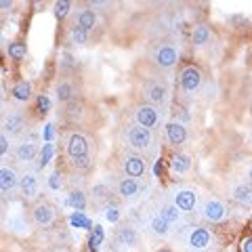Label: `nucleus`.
Returning a JSON list of instances; mask_svg holds the SVG:
<instances>
[{"label":"nucleus","instance_id":"1","mask_svg":"<svg viewBox=\"0 0 252 252\" xmlns=\"http://www.w3.org/2000/svg\"><path fill=\"white\" fill-rule=\"evenodd\" d=\"M124 143L130 152H147V149L154 147V135L152 130L145 128V126H139V124H128L124 128Z\"/></svg>","mask_w":252,"mask_h":252},{"label":"nucleus","instance_id":"2","mask_svg":"<svg viewBox=\"0 0 252 252\" xmlns=\"http://www.w3.org/2000/svg\"><path fill=\"white\" fill-rule=\"evenodd\" d=\"M181 242L189 252H202L212 244V231L204 225H187Z\"/></svg>","mask_w":252,"mask_h":252},{"label":"nucleus","instance_id":"3","mask_svg":"<svg viewBox=\"0 0 252 252\" xmlns=\"http://www.w3.org/2000/svg\"><path fill=\"white\" fill-rule=\"evenodd\" d=\"M63 152H65L67 160H76V158L91 156V143L82 132L78 130H67L63 135Z\"/></svg>","mask_w":252,"mask_h":252},{"label":"nucleus","instance_id":"4","mask_svg":"<svg viewBox=\"0 0 252 252\" xmlns=\"http://www.w3.org/2000/svg\"><path fill=\"white\" fill-rule=\"evenodd\" d=\"M120 170L122 177H130V179H141L147 170V162L141 154L135 152H126L120 156Z\"/></svg>","mask_w":252,"mask_h":252},{"label":"nucleus","instance_id":"5","mask_svg":"<svg viewBox=\"0 0 252 252\" xmlns=\"http://www.w3.org/2000/svg\"><path fill=\"white\" fill-rule=\"evenodd\" d=\"M200 217L206 220V223H223V220L229 217V208L219 198H206L200 206Z\"/></svg>","mask_w":252,"mask_h":252},{"label":"nucleus","instance_id":"6","mask_svg":"<svg viewBox=\"0 0 252 252\" xmlns=\"http://www.w3.org/2000/svg\"><path fill=\"white\" fill-rule=\"evenodd\" d=\"M152 61H154V65L160 67V69H172L179 61V53L170 42H160V44L154 46Z\"/></svg>","mask_w":252,"mask_h":252},{"label":"nucleus","instance_id":"7","mask_svg":"<svg viewBox=\"0 0 252 252\" xmlns=\"http://www.w3.org/2000/svg\"><path fill=\"white\" fill-rule=\"evenodd\" d=\"M30 217L36 227H51V225H55V220H57V208H55L53 204L40 200L32 206Z\"/></svg>","mask_w":252,"mask_h":252},{"label":"nucleus","instance_id":"8","mask_svg":"<svg viewBox=\"0 0 252 252\" xmlns=\"http://www.w3.org/2000/svg\"><path fill=\"white\" fill-rule=\"evenodd\" d=\"M179 86H181V91H183V93L193 94L202 86V72H200V67L193 65V63H187V65L181 67V72H179Z\"/></svg>","mask_w":252,"mask_h":252},{"label":"nucleus","instance_id":"9","mask_svg":"<svg viewBox=\"0 0 252 252\" xmlns=\"http://www.w3.org/2000/svg\"><path fill=\"white\" fill-rule=\"evenodd\" d=\"M132 118H135V124L139 126H145V128L154 130L158 122H160V114H158V109L149 103H139L135 107V112H132Z\"/></svg>","mask_w":252,"mask_h":252},{"label":"nucleus","instance_id":"10","mask_svg":"<svg viewBox=\"0 0 252 252\" xmlns=\"http://www.w3.org/2000/svg\"><path fill=\"white\" fill-rule=\"evenodd\" d=\"M172 202H175V206L181 210V212H193L198 208V202H200V195L195 189H179L172 195Z\"/></svg>","mask_w":252,"mask_h":252},{"label":"nucleus","instance_id":"11","mask_svg":"<svg viewBox=\"0 0 252 252\" xmlns=\"http://www.w3.org/2000/svg\"><path fill=\"white\" fill-rule=\"evenodd\" d=\"M112 238H114V244H118L120 248H132L139 242V231L132 225L122 223V225H118L114 229Z\"/></svg>","mask_w":252,"mask_h":252},{"label":"nucleus","instance_id":"12","mask_svg":"<svg viewBox=\"0 0 252 252\" xmlns=\"http://www.w3.org/2000/svg\"><path fill=\"white\" fill-rule=\"evenodd\" d=\"M38 154H40V147H38L34 141H21V143H17L13 149V158H15V162H19V164L34 162Z\"/></svg>","mask_w":252,"mask_h":252},{"label":"nucleus","instance_id":"13","mask_svg":"<svg viewBox=\"0 0 252 252\" xmlns=\"http://www.w3.org/2000/svg\"><path fill=\"white\" fill-rule=\"evenodd\" d=\"M145 101L149 105H162L164 101H166V97H168V86L164 84V82H160V80H152L147 86H145Z\"/></svg>","mask_w":252,"mask_h":252},{"label":"nucleus","instance_id":"14","mask_svg":"<svg viewBox=\"0 0 252 252\" xmlns=\"http://www.w3.org/2000/svg\"><path fill=\"white\" fill-rule=\"evenodd\" d=\"M164 135H166V141L172 147H181L187 141V128H185L183 122L170 120L166 126H164Z\"/></svg>","mask_w":252,"mask_h":252},{"label":"nucleus","instance_id":"15","mask_svg":"<svg viewBox=\"0 0 252 252\" xmlns=\"http://www.w3.org/2000/svg\"><path fill=\"white\" fill-rule=\"evenodd\" d=\"M116 193L122 200H135L141 193V183L139 179H130V177H120L116 181Z\"/></svg>","mask_w":252,"mask_h":252},{"label":"nucleus","instance_id":"16","mask_svg":"<svg viewBox=\"0 0 252 252\" xmlns=\"http://www.w3.org/2000/svg\"><path fill=\"white\" fill-rule=\"evenodd\" d=\"M19 191L23 198H28V200L38 195V191H40V181H38L34 172H26V175L19 177Z\"/></svg>","mask_w":252,"mask_h":252},{"label":"nucleus","instance_id":"17","mask_svg":"<svg viewBox=\"0 0 252 252\" xmlns=\"http://www.w3.org/2000/svg\"><path fill=\"white\" fill-rule=\"evenodd\" d=\"M231 200L242 208H250L252 206V185L248 183V181L238 183L231 189Z\"/></svg>","mask_w":252,"mask_h":252},{"label":"nucleus","instance_id":"18","mask_svg":"<svg viewBox=\"0 0 252 252\" xmlns=\"http://www.w3.org/2000/svg\"><path fill=\"white\" fill-rule=\"evenodd\" d=\"M55 94H57V101H59V103H63V105L76 101V84H74V80H69V78H63V80H59L57 89H55Z\"/></svg>","mask_w":252,"mask_h":252},{"label":"nucleus","instance_id":"19","mask_svg":"<svg viewBox=\"0 0 252 252\" xmlns=\"http://www.w3.org/2000/svg\"><path fill=\"white\" fill-rule=\"evenodd\" d=\"M23 128H26V116H23L21 109L9 112V116L4 118V132H9V135H19Z\"/></svg>","mask_w":252,"mask_h":252},{"label":"nucleus","instance_id":"20","mask_svg":"<svg viewBox=\"0 0 252 252\" xmlns=\"http://www.w3.org/2000/svg\"><path fill=\"white\" fill-rule=\"evenodd\" d=\"M97 21H99L97 19V13H94L93 9H80V11L76 13V19H74L76 26L82 28L84 32H89V34H91L94 28H97Z\"/></svg>","mask_w":252,"mask_h":252},{"label":"nucleus","instance_id":"21","mask_svg":"<svg viewBox=\"0 0 252 252\" xmlns=\"http://www.w3.org/2000/svg\"><path fill=\"white\" fill-rule=\"evenodd\" d=\"M91 200L93 204H97V206H109V202H112V187L105 185V183H97L93 185L91 189Z\"/></svg>","mask_w":252,"mask_h":252},{"label":"nucleus","instance_id":"22","mask_svg":"<svg viewBox=\"0 0 252 252\" xmlns=\"http://www.w3.org/2000/svg\"><path fill=\"white\" fill-rule=\"evenodd\" d=\"M15 187H19L17 172H15L13 168H9V166H2V170H0V189H2V193L9 195Z\"/></svg>","mask_w":252,"mask_h":252},{"label":"nucleus","instance_id":"23","mask_svg":"<svg viewBox=\"0 0 252 252\" xmlns=\"http://www.w3.org/2000/svg\"><path fill=\"white\" fill-rule=\"evenodd\" d=\"M147 227H149V231H152L156 238H166V235L170 233V223L166 219H162L158 212H154V215L149 217Z\"/></svg>","mask_w":252,"mask_h":252},{"label":"nucleus","instance_id":"24","mask_svg":"<svg viewBox=\"0 0 252 252\" xmlns=\"http://www.w3.org/2000/svg\"><path fill=\"white\" fill-rule=\"evenodd\" d=\"M168 164H170V170L175 172V175H185V172H189V168H191V158L183 152H175L170 156Z\"/></svg>","mask_w":252,"mask_h":252},{"label":"nucleus","instance_id":"25","mask_svg":"<svg viewBox=\"0 0 252 252\" xmlns=\"http://www.w3.org/2000/svg\"><path fill=\"white\" fill-rule=\"evenodd\" d=\"M82 114H84V105L80 101H72V103H67L65 109H63V118H65L67 124H78L82 120Z\"/></svg>","mask_w":252,"mask_h":252},{"label":"nucleus","instance_id":"26","mask_svg":"<svg viewBox=\"0 0 252 252\" xmlns=\"http://www.w3.org/2000/svg\"><path fill=\"white\" fill-rule=\"evenodd\" d=\"M158 215L162 219H166L170 225H175L181 220V210L175 206V202H162L160 208H158Z\"/></svg>","mask_w":252,"mask_h":252},{"label":"nucleus","instance_id":"27","mask_svg":"<svg viewBox=\"0 0 252 252\" xmlns=\"http://www.w3.org/2000/svg\"><path fill=\"white\" fill-rule=\"evenodd\" d=\"M67 204L72 206L76 212H82L86 208V204H89V198H86V193L82 189H69L67 193Z\"/></svg>","mask_w":252,"mask_h":252},{"label":"nucleus","instance_id":"28","mask_svg":"<svg viewBox=\"0 0 252 252\" xmlns=\"http://www.w3.org/2000/svg\"><path fill=\"white\" fill-rule=\"evenodd\" d=\"M191 42L195 46H204L210 42V28L206 23H198V26L191 30Z\"/></svg>","mask_w":252,"mask_h":252},{"label":"nucleus","instance_id":"29","mask_svg":"<svg viewBox=\"0 0 252 252\" xmlns=\"http://www.w3.org/2000/svg\"><path fill=\"white\" fill-rule=\"evenodd\" d=\"M67 42L72 44H86L89 42V32H84L82 28H78L76 23L67 28Z\"/></svg>","mask_w":252,"mask_h":252},{"label":"nucleus","instance_id":"30","mask_svg":"<svg viewBox=\"0 0 252 252\" xmlns=\"http://www.w3.org/2000/svg\"><path fill=\"white\" fill-rule=\"evenodd\" d=\"M6 53H9V57L13 61H21V59H26V55H28V46L23 40H13L6 46Z\"/></svg>","mask_w":252,"mask_h":252},{"label":"nucleus","instance_id":"31","mask_svg":"<svg viewBox=\"0 0 252 252\" xmlns=\"http://www.w3.org/2000/svg\"><path fill=\"white\" fill-rule=\"evenodd\" d=\"M11 94H13V99H17V101H28L32 97V84L28 80H19L17 84H13Z\"/></svg>","mask_w":252,"mask_h":252},{"label":"nucleus","instance_id":"32","mask_svg":"<svg viewBox=\"0 0 252 252\" xmlns=\"http://www.w3.org/2000/svg\"><path fill=\"white\" fill-rule=\"evenodd\" d=\"M9 227H11V231H13V233H17V235H23V233H28V231H30V229H28V220L23 219L21 215L11 217V219H9Z\"/></svg>","mask_w":252,"mask_h":252},{"label":"nucleus","instance_id":"33","mask_svg":"<svg viewBox=\"0 0 252 252\" xmlns=\"http://www.w3.org/2000/svg\"><path fill=\"white\" fill-rule=\"evenodd\" d=\"M51 158H53V143H46L40 152V158H38V162H36V170H42L46 164H49Z\"/></svg>","mask_w":252,"mask_h":252},{"label":"nucleus","instance_id":"34","mask_svg":"<svg viewBox=\"0 0 252 252\" xmlns=\"http://www.w3.org/2000/svg\"><path fill=\"white\" fill-rule=\"evenodd\" d=\"M101 242H103V229H101V225H94L93 235H91V240H89V248H91L93 252H97Z\"/></svg>","mask_w":252,"mask_h":252},{"label":"nucleus","instance_id":"35","mask_svg":"<svg viewBox=\"0 0 252 252\" xmlns=\"http://www.w3.org/2000/svg\"><path fill=\"white\" fill-rule=\"evenodd\" d=\"M36 109H38V114H49V109H51V99L46 97V94H38L36 97Z\"/></svg>","mask_w":252,"mask_h":252},{"label":"nucleus","instance_id":"36","mask_svg":"<svg viewBox=\"0 0 252 252\" xmlns=\"http://www.w3.org/2000/svg\"><path fill=\"white\" fill-rule=\"evenodd\" d=\"M69 164L76 168V170H89L93 166V160L91 156H84V158H76V160H69Z\"/></svg>","mask_w":252,"mask_h":252},{"label":"nucleus","instance_id":"37","mask_svg":"<svg viewBox=\"0 0 252 252\" xmlns=\"http://www.w3.org/2000/svg\"><path fill=\"white\" fill-rule=\"evenodd\" d=\"M49 187L53 189V191H59V189L63 187V181H61V175H59V168L49 177Z\"/></svg>","mask_w":252,"mask_h":252},{"label":"nucleus","instance_id":"38","mask_svg":"<svg viewBox=\"0 0 252 252\" xmlns=\"http://www.w3.org/2000/svg\"><path fill=\"white\" fill-rule=\"evenodd\" d=\"M69 6H72V4L65 2V0H63V2H57V4H55V15H57L59 19H63L69 13Z\"/></svg>","mask_w":252,"mask_h":252},{"label":"nucleus","instance_id":"39","mask_svg":"<svg viewBox=\"0 0 252 252\" xmlns=\"http://www.w3.org/2000/svg\"><path fill=\"white\" fill-rule=\"evenodd\" d=\"M105 219L112 220V223H116V220L120 219V210H118V206H114V204H112V206H107L105 208Z\"/></svg>","mask_w":252,"mask_h":252},{"label":"nucleus","instance_id":"40","mask_svg":"<svg viewBox=\"0 0 252 252\" xmlns=\"http://www.w3.org/2000/svg\"><path fill=\"white\" fill-rule=\"evenodd\" d=\"M72 223H74V225H82V227H91V220L86 219L82 212H76V215L72 217Z\"/></svg>","mask_w":252,"mask_h":252},{"label":"nucleus","instance_id":"41","mask_svg":"<svg viewBox=\"0 0 252 252\" xmlns=\"http://www.w3.org/2000/svg\"><path fill=\"white\" fill-rule=\"evenodd\" d=\"M6 152H9V137H6V132L2 130V135H0V154L6 156Z\"/></svg>","mask_w":252,"mask_h":252},{"label":"nucleus","instance_id":"42","mask_svg":"<svg viewBox=\"0 0 252 252\" xmlns=\"http://www.w3.org/2000/svg\"><path fill=\"white\" fill-rule=\"evenodd\" d=\"M53 124H46V132H44V137H46V141H51L53 139Z\"/></svg>","mask_w":252,"mask_h":252},{"label":"nucleus","instance_id":"43","mask_svg":"<svg viewBox=\"0 0 252 252\" xmlns=\"http://www.w3.org/2000/svg\"><path fill=\"white\" fill-rule=\"evenodd\" d=\"M246 179H248V183L252 185V164L248 166V170H246Z\"/></svg>","mask_w":252,"mask_h":252},{"label":"nucleus","instance_id":"44","mask_svg":"<svg viewBox=\"0 0 252 252\" xmlns=\"http://www.w3.org/2000/svg\"><path fill=\"white\" fill-rule=\"evenodd\" d=\"M51 252H67V250H65V248H53Z\"/></svg>","mask_w":252,"mask_h":252},{"label":"nucleus","instance_id":"45","mask_svg":"<svg viewBox=\"0 0 252 252\" xmlns=\"http://www.w3.org/2000/svg\"><path fill=\"white\" fill-rule=\"evenodd\" d=\"M158 252H172V250H170V248H160Z\"/></svg>","mask_w":252,"mask_h":252}]
</instances>
